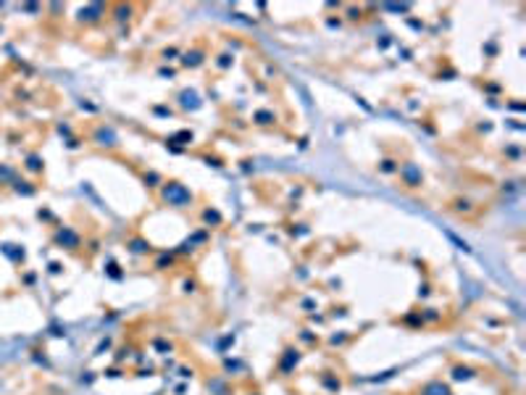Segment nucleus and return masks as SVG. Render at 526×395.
Masks as SVG:
<instances>
[{
    "label": "nucleus",
    "instance_id": "1",
    "mask_svg": "<svg viewBox=\"0 0 526 395\" xmlns=\"http://www.w3.org/2000/svg\"><path fill=\"white\" fill-rule=\"evenodd\" d=\"M163 201L168 206H177V208H184V206H190L192 203V195L190 190L179 185V182H168V185L163 187Z\"/></svg>",
    "mask_w": 526,
    "mask_h": 395
}]
</instances>
